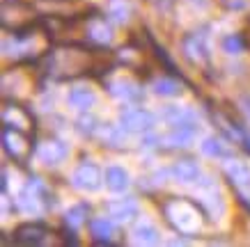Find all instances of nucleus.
<instances>
[{
    "mask_svg": "<svg viewBox=\"0 0 250 247\" xmlns=\"http://www.w3.org/2000/svg\"><path fill=\"white\" fill-rule=\"evenodd\" d=\"M97 181H99V172L92 163L81 165L76 170V174H74V186L83 188V190H94V188H97Z\"/></svg>",
    "mask_w": 250,
    "mask_h": 247,
    "instance_id": "7ed1b4c3",
    "label": "nucleus"
},
{
    "mask_svg": "<svg viewBox=\"0 0 250 247\" xmlns=\"http://www.w3.org/2000/svg\"><path fill=\"white\" fill-rule=\"evenodd\" d=\"M223 48H225L228 53H232V55L241 51V39H239V35H232V37L223 39Z\"/></svg>",
    "mask_w": 250,
    "mask_h": 247,
    "instance_id": "9d476101",
    "label": "nucleus"
},
{
    "mask_svg": "<svg viewBox=\"0 0 250 247\" xmlns=\"http://www.w3.org/2000/svg\"><path fill=\"white\" fill-rule=\"evenodd\" d=\"M110 210V215L113 217H120V220H126L129 215H136L138 213V206L136 202H131V199H124V202H115L108 206Z\"/></svg>",
    "mask_w": 250,
    "mask_h": 247,
    "instance_id": "39448f33",
    "label": "nucleus"
},
{
    "mask_svg": "<svg viewBox=\"0 0 250 247\" xmlns=\"http://www.w3.org/2000/svg\"><path fill=\"white\" fill-rule=\"evenodd\" d=\"M44 236H48V229L37 222H28V225L16 227V240L25 243V245H35V243H44Z\"/></svg>",
    "mask_w": 250,
    "mask_h": 247,
    "instance_id": "f257e3e1",
    "label": "nucleus"
},
{
    "mask_svg": "<svg viewBox=\"0 0 250 247\" xmlns=\"http://www.w3.org/2000/svg\"><path fill=\"white\" fill-rule=\"evenodd\" d=\"M174 176L179 181H195L197 176H200V167H197L195 163H190V160L177 163L174 165Z\"/></svg>",
    "mask_w": 250,
    "mask_h": 247,
    "instance_id": "423d86ee",
    "label": "nucleus"
},
{
    "mask_svg": "<svg viewBox=\"0 0 250 247\" xmlns=\"http://www.w3.org/2000/svg\"><path fill=\"white\" fill-rule=\"evenodd\" d=\"M106 179H108V188L115 190V192H122L129 188V174L124 172L122 167H110L106 172Z\"/></svg>",
    "mask_w": 250,
    "mask_h": 247,
    "instance_id": "20e7f679",
    "label": "nucleus"
},
{
    "mask_svg": "<svg viewBox=\"0 0 250 247\" xmlns=\"http://www.w3.org/2000/svg\"><path fill=\"white\" fill-rule=\"evenodd\" d=\"M202 149L207 151V153H211V156H223L225 151H223V147H220L216 140H207L205 144H202Z\"/></svg>",
    "mask_w": 250,
    "mask_h": 247,
    "instance_id": "9b49d317",
    "label": "nucleus"
},
{
    "mask_svg": "<svg viewBox=\"0 0 250 247\" xmlns=\"http://www.w3.org/2000/svg\"><path fill=\"white\" fill-rule=\"evenodd\" d=\"M69 103L74 108H81V110H87L94 103V94L90 90H74L69 94Z\"/></svg>",
    "mask_w": 250,
    "mask_h": 247,
    "instance_id": "0eeeda50",
    "label": "nucleus"
},
{
    "mask_svg": "<svg viewBox=\"0 0 250 247\" xmlns=\"http://www.w3.org/2000/svg\"><path fill=\"white\" fill-rule=\"evenodd\" d=\"M184 46H186V55H188L190 60H197V62L207 60V48L197 37H188Z\"/></svg>",
    "mask_w": 250,
    "mask_h": 247,
    "instance_id": "6e6552de",
    "label": "nucleus"
},
{
    "mask_svg": "<svg viewBox=\"0 0 250 247\" xmlns=\"http://www.w3.org/2000/svg\"><path fill=\"white\" fill-rule=\"evenodd\" d=\"M156 92H159V94H177V85H172V82H159V85H156Z\"/></svg>",
    "mask_w": 250,
    "mask_h": 247,
    "instance_id": "f8f14e48",
    "label": "nucleus"
},
{
    "mask_svg": "<svg viewBox=\"0 0 250 247\" xmlns=\"http://www.w3.org/2000/svg\"><path fill=\"white\" fill-rule=\"evenodd\" d=\"M90 229H92V233H94L97 238H108V236L115 231L113 222H110L108 217H97V220H92Z\"/></svg>",
    "mask_w": 250,
    "mask_h": 247,
    "instance_id": "1a4fd4ad",
    "label": "nucleus"
},
{
    "mask_svg": "<svg viewBox=\"0 0 250 247\" xmlns=\"http://www.w3.org/2000/svg\"><path fill=\"white\" fill-rule=\"evenodd\" d=\"M122 121H124L126 128H131V131H145V128H149L154 124L152 114L147 113V110H140V108L124 110V113H122Z\"/></svg>",
    "mask_w": 250,
    "mask_h": 247,
    "instance_id": "f03ea898",
    "label": "nucleus"
}]
</instances>
